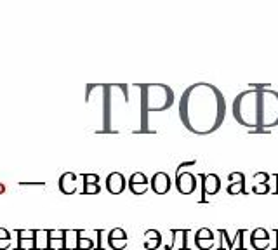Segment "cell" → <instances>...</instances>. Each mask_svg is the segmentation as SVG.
Returning a JSON list of instances; mask_svg holds the SVG:
<instances>
[{"label":"cell","mask_w":278,"mask_h":250,"mask_svg":"<svg viewBox=\"0 0 278 250\" xmlns=\"http://www.w3.org/2000/svg\"><path fill=\"white\" fill-rule=\"evenodd\" d=\"M0 238H11V233L5 228H0Z\"/></svg>","instance_id":"cell-34"},{"label":"cell","mask_w":278,"mask_h":250,"mask_svg":"<svg viewBox=\"0 0 278 250\" xmlns=\"http://www.w3.org/2000/svg\"><path fill=\"white\" fill-rule=\"evenodd\" d=\"M219 189H221L219 176H215V174H204L202 176V191H204V195L207 196L217 195Z\"/></svg>","instance_id":"cell-8"},{"label":"cell","mask_w":278,"mask_h":250,"mask_svg":"<svg viewBox=\"0 0 278 250\" xmlns=\"http://www.w3.org/2000/svg\"><path fill=\"white\" fill-rule=\"evenodd\" d=\"M66 249V243L63 240H49V250H64Z\"/></svg>","instance_id":"cell-27"},{"label":"cell","mask_w":278,"mask_h":250,"mask_svg":"<svg viewBox=\"0 0 278 250\" xmlns=\"http://www.w3.org/2000/svg\"><path fill=\"white\" fill-rule=\"evenodd\" d=\"M94 247H96L94 240L90 238V236H86V231L79 229V245H77V249L79 250H92Z\"/></svg>","instance_id":"cell-12"},{"label":"cell","mask_w":278,"mask_h":250,"mask_svg":"<svg viewBox=\"0 0 278 250\" xmlns=\"http://www.w3.org/2000/svg\"><path fill=\"white\" fill-rule=\"evenodd\" d=\"M162 243V233L157 229H148L145 233V249L146 250H155L158 249Z\"/></svg>","instance_id":"cell-11"},{"label":"cell","mask_w":278,"mask_h":250,"mask_svg":"<svg viewBox=\"0 0 278 250\" xmlns=\"http://www.w3.org/2000/svg\"><path fill=\"white\" fill-rule=\"evenodd\" d=\"M233 117L240 125L254 132L278 125V90L268 83H251V89L240 92L233 103Z\"/></svg>","instance_id":"cell-2"},{"label":"cell","mask_w":278,"mask_h":250,"mask_svg":"<svg viewBox=\"0 0 278 250\" xmlns=\"http://www.w3.org/2000/svg\"><path fill=\"white\" fill-rule=\"evenodd\" d=\"M277 250H278V240H277Z\"/></svg>","instance_id":"cell-40"},{"label":"cell","mask_w":278,"mask_h":250,"mask_svg":"<svg viewBox=\"0 0 278 250\" xmlns=\"http://www.w3.org/2000/svg\"><path fill=\"white\" fill-rule=\"evenodd\" d=\"M195 238H214V233H212L209 228H200V229L196 231Z\"/></svg>","instance_id":"cell-28"},{"label":"cell","mask_w":278,"mask_h":250,"mask_svg":"<svg viewBox=\"0 0 278 250\" xmlns=\"http://www.w3.org/2000/svg\"><path fill=\"white\" fill-rule=\"evenodd\" d=\"M99 191H101L99 184H87V183H84V193H86V195H98Z\"/></svg>","instance_id":"cell-26"},{"label":"cell","mask_w":278,"mask_h":250,"mask_svg":"<svg viewBox=\"0 0 278 250\" xmlns=\"http://www.w3.org/2000/svg\"><path fill=\"white\" fill-rule=\"evenodd\" d=\"M195 243L200 250H211L215 243V238H195Z\"/></svg>","instance_id":"cell-16"},{"label":"cell","mask_w":278,"mask_h":250,"mask_svg":"<svg viewBox=\"0 0 278 250\" xmlns=\"http://www.w3.org/2000/svg\"><path fill=\"white\" fill-rule=\"evenodd\" d=\"M243 229L236 231V236L233 238V250H245L243 249Z\"/></svg>","instance_id":"cell-22"},{"label":"cell","mask_w":278,"mask_h":250,"mask_svg":"<svg viewBox=\"0 0 278 250\" xmlns=\"http://www.w3.org/2000/svg\"><path fill=\"white\" fill-rule=\"evenodd\" d=\"M226 117V101L212 83L198 82L190 85L179 99V118L190 132L207 136L219 129Z\"/></svg>","instance_id":"cell-1"},{"label":"cell","mask_w":278,"mask_h":250,"mask_svg":"<svg viewBox=\"0 0 278 250\" xmlns=\"http://www.w3.org/2000/svg\"><path fill=\"white\" fill-rule=\"evenodd\" d=\"M251 238H270V234L264 228H256L251 233Z\"/></svg>","instance_id":"cell-29"},{"label":"cell","mask_w":278,"mask_h":250,"mask_svg":"<svg viewBox=\"0 0 278 250\" xmlns=\"http://www.w3.org/2000/svg\"><path fill=\"white\" fill-rule=\"evenodd\" d=\"M5 191V186H4V184H2V183H0V195H2V193H4Z\"/></svg>","instance_id":"cell-36"},{"label":"cell","mask_w":278,"mask_h":250,"mask_svg":"<svg viewBox=\"0 0 278 250\" xmlns=\"http://www.w3.org/2000/svg\"><path fill=\"white\" fill-rule=\"evenodd\" d=\"M11 247V238H0V250H7Z\"/></svg>","instance_id":"cell-33"},{"label":"cell","mask_w":278,"mask_h":250,"mask_svg":"<svg viewBox=\"0 0 278 250\" xmlns=\"http://www.w3.org/2000/svg\"><path fill=\"white\" fill-rule=\"evenodd\" d=\"M277 195H278V183H277Z\"/></svg>","instance_id":"cell-38"},{"label":"cell","mask_w":278,"mask_h":250,"mask_svg":"<svg viewBox=\"0 0 278 250\" xmlns=\"http://www.w3.org/2000/svg\"><path fill=\"white\" fill-rule=\"evenodd\" d=\"M228 179H230V183H245V176L242 172H231Z\"/></svg>","instance_id":"cell-30"},{"label":"cell","mask_w":278,"mask_h":250,"mask_svg":"<svg viewBox=\"0 0 278 250\" xmlns=\"http://www.w3.org/2000/svg\"><path fill=\"white\" fill-rule=\"evenodd\" d=\"M219 243H217V250H233V240L230 238L226 229H219Z\"/></svg>","instance_id":"cell-13"},{"label":"cell","mask_w":278,"mask_h":250,"mask_svg":"<svg viewBox=\"0 0 278 250\" xmlns=\"http://www.w3.org/2000/svg\"><path fill=\"white\" fill-rule=\"evenodd\" d=\"M275 234H277V240H278V229H277V231H275Z\"/></svg>","instance_id":"cell-37"},{"label":"cell","mask_w":278,"mask_h":250,"mask_svg":"<svg viewBox=\"0 0 278 250\" xmlns=\"http://www.w3.org/2000/svg\"><path fill=\"white\" fill-rule=\"evenodd\" d=\"M21 186H43V183H24V181H21Z\"/></svg>","instance_id":"cell-35"},{"label":"cell","mask_w":278,"mask_h":250,"mask_svg":"<svg viewBox=\"0 0 278 250\" xmlns=\"http://www.w3.org/2000/svg\"><path fill=\"white\" fill-rule=\"evenodd\" d=\"M275 177H277V183H278V174H277V176H275Z\"/></svg>","instance_id":"cell-39"},{"label":"cell","mask_w":278,"mask_h":250,"mask_svg":"<svg viewBox=\"0 0 278 250\" xmlns=\"http://www.w3.org/2000/svg\"><path fill=\"white\" fill-rule=\"evenodd\" d=\"M64 243H66V249H77V245H79V231L77 229H66Z\"/></svg>","instance_id":"cell-15"},{"label":"cell","mask_w":278,"mask_h":250,"mask_svg":"<svg viewBox=\"0 0 278 250\" xmlns=\"http://www.w3.org/2000/svg\"><path fill=\"white\" fill-rule=\"evenodd\" d=\"M18 250H37L35 238H30V240H20V242H18Z\"/></svg>","instance_id":"cell-19"},{"label":"cell","mask_w":278,"mask_h":250,"mask_svg":"<svg viewBox=\"0 0 278 250\" xmlns=\"http://www.w3.org/2000/svg\"><path fill=\"white\" fill-rule=\"evenodd\" d=\"M141 94L143 132H150L148 115L151 111H165L174 104V90L165 83H137Z\"/></svg>","instance_id":"cell-3"},{"label":"cell","mask_w":278,"mask_h":250,"mask_svg":"<svg viewBox=\"0 0 278 250\" xmlns=\"http://www.w3.org/2000/svg\"><path fill=\"white\" fill-rule=\"evenodd\" d=\"M252 191H254L256 195H266V193L270 191V184H268V183L254 184V186H252Z\"/></svg>","instance_id":"cell-23"},{"label":"cell","mask_w":278,"mask_h":250,"mask_svg":"<svg viewBox=\"0 0 278 250\" xmlns=\"http://www.w3.org/2000/svg\"><path fill=\"white\" fill-rule=\"evenodd\" d=\"M77 176H75L73 172H64L63 176L59 177V189L63 191V195H73L77 191Z\"/></svg>","instance_id":"cell-10"},{"label":"cell","mask_w":278,"mask_h":250,"mask_svg":"<svg viewBox=\"0 0 278 250\" xmlns=\"http://www.w3.org/2000/svg\"><path fill=\"white\" fill-rule=\"evenodd\" d=\"M84 183L87 184H99V176L98 174H84Z\"/></svg>","instance_id":"cell-31"},{"label":"cell","mask_w":278,"mask_h":250,"mask_svg":"<svg viewBox=\"0 0 278 250\" xmlns=\"http://www.w3.org/2000/svg\"><path fill=\"white\" fill-rule=\"evenodd\" d=\"M49 240H63L66 236V229H47Z\"/></svg>","instance_id":"cell-24"},{"label":"cell","mask_w":278,"mask_h":250,"mask_svg":"<svg viewBox=\"0 0 278 250\" xmlns=\"http://www.w3.org/2000/svg\"><path fill=\"white\" fill-rule=\"evenodd\" d=\"M150 186L157 195H165V193L171 189L172 183H171V177H169L167 172H157L155 176L150 179Z\"/></svg>","instance_id":"cell-5"},{"label":"cell","mask_w":278,"mask_h":250,"mask_svg":"<svg viewBox=\"0 0 278 250\" xmlns=\"http://www.w3.org/2000/svg\"><path fill=\"white\" fill-rule=\"evenodd\" d=\"M35 243H37V250L49 249V234H47V231L37 229V234H35Z\"/></svg>","instance_id":"cell-14"},{"label":"cell","mask_w":278,"mask_h":250,"mask_svg":"<svg viewBox=\"0 0 278 250\" xmlns=\"http://www.w3.org/2000/svg\"><path fill=\"white\" fill-rule=\"evenodd\" d=\"M268 179H270V176H268L266 172H256V174H254L256 184H259V183H268Z\"/></svg>","instance_id":"cell-32"},{"label":"cell","mask_w":278,"mask_h":250,"mask_svg":"<svg viewBox=\"0 0 278 250\" xmlns=\"http://www.w3.org/2000/svg\"><path fill=\"white\" fill-rule=\"evenodd\" d=\"M150 188V179L143 172H134L129 179V189L132 195H145Z\"/></svg>","instance_id":"cell-6"},{"label":"cell","mask_w":278,"mask_h":250,"mask_svg":"<svg viewBox=\"0 0 278 250\" xmlns=\"http://www.w3.org/2000/svg\"><path fill=\"white\" fill-rule=\"evenodd\" d=\"M18 240H30V238H35L37 229H18Z\"/></svg>","instance_id":"cell-21"},{"label":"cell","mask_w":278,"mask_h":250,"mask_svg":"<svg viewBox=\"0 0 278 250\" xmlns=\"http://www.w3.org/2000/svg\"><path fill=\"white\" fill-rule=\"evenodd\" d=\"M126 177L120 172H111L110 176L106 177V189L111 193V195H120L124 189H126Z\"/></svg>","instance_id":"cell-7"},{"label":"cell","mask_w":278,"mask_h":250,"mask_svg":"<svg viewBox=\"0 0 278 250\" xmlns=\"http://www.w3.org/2000/svg\"><path fill=\"white\" fill-rule=\"evenodd\" d=\"M245 189V183H230L228 184V195H240Z\"/></svg>","instance_id":"cell-18"},{"label":"cell","mask_w":278,"mask_h":250,"mask_svg":"<svg viewBox=\"0 0 278 250\" xmlns=\"http://www.w3.org/2000/svg\"><path fill=\"white\" fill-rule=\"evenodd\" d=\"M172 243L165 247V250H188V229H171Z\"/></svg>","instance_id":"cell-9"},{"label":"cell","mask_w":278,"mask_h":250,"mask_svg":"<svg viewBox=\"0 0 278 250\" xmlns=\"http://www.w3.org/2000/svg\"><path fill=\"white\" fill-rule=\"evenodd\" d=\"M176 188L181 195H192L196 189V177L192 172H181L176 176Z\"/></svg>","instance_id":"cell-4"},{"label":"cell","mask_w":278,"mask_h":250,"mask_svg":"<svg viewBox=\"0 0 278 250\" xmlns=\"http://www.w3.org/2000/svg\"><path fill=\"white\" fill-rule=\"evenodd\" d=\"M127 233L122 228H113V229L108 233V240H126Z\"/></svg>","instance_id":"cell-20"},{"label":"cell","mask_w":278,"mask_h":250,"mask_svg":"<svg viewBox=\"0 0 278 250\" xmlns=\"http://www.w3.org/2000/svg\"><path fill=\"white\" fill-rule=\"evenodd\" d=\"M108 245L111 250H124L127 247V238L126 240H108Z\"/></svg>","instance_id":"cell-25"},{"label":"cell","mask_w":278,"mask_h":250,"mask_svg":"<svg viewBox=\"0 0 278 250\" xmlns=\"http://www.w3.org/2000/svg\"><path fill=\"white\" fill-rule=\"evenodd\" d=\"M251 243L256 250H266L270 247V238H251Z\"/></svg>","instance_id":"cell-17"}]
</instances>
